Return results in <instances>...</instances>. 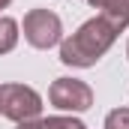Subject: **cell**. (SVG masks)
<instances>
[{
	"mask_svg": "<svg viewBox=\"0 0 129 129\" xmlns=\"http://www.w3.org/2000/svg\"><path fill=\"white\" fill-rule=\"evenodd\" d=\"M114 39H117V30H114L102 15H96V18L84 21V24L60 45V60H63L66 66L87 69V66H93L99 57L114 45Z\"/></svg>",
	"mask_w": 129,
	"mask_h": 129,
	"instance_id": "1",
	"label": "cell"
},
{
	"mask_svg": "<svg viewBox=\"0 0 129 129\" xmlns=\"http://www.w3.org/2000/svg\"><path fill=\"white\" fill-rule=\"evenodd\" d=\"M42 111V99L33 87L24 84H0V114H6L15 123L36 120Z\"/></svg>",
	"mask_w": 129,
	"mask_h": 129,
	"instance_id": "2",
	"label": "cell"
},
{
	"mask_svg": "<svg viewBox=\"0 0 129 129\" xmlns=\"http://www.w3.org/2000/svg\"><path fill=\"white\" fill-rule=\"evenodd\" d=\"M63 36V24L51 9H30L24 15V39L33 48H54Z\"/></svg>",
	"mask_w": 129,
	"mask_h": 129,
	"instance_id": "3",
	"label": "cell"
},
{
	"mask_svg": "<svg viewBox=\"0 0 129 129\" xmlns=\"http://www.w3.org/2000/svg\"><path fill=\"white\" fill-rule=\"evenodd\" d=\"M48 99L60 111H87L93 105V90L78 78H57L48 90Z\"/></svg>",
	"mask_w": 129,
	"mask_h": 129,
	"instance_id": "4",
	"label": "cell"
},
{
	"mask_svg": "<svg viewBox=\"0 0 129 129\" xmlns=\"http://www.w3.org/2000/svg\"><path fill=\"white\" fill-rule=\"evenodd\" d=\"M18 42V24L12 18H0V54H9Z\"/></svg>",
	"mask_w": 129,
	"mask_h": 129,
	"instance_id": "5",
	"label": "cell"
},
{
	"mask_svg": "<svg viewBox=\"0 0 129 129\" xmlns=\"http://www.w3.org/2000/svg\"><path fill=\"white\" fill-rule=\"evenodd\" d=\"M39 129H87V126L75 117H48V120H39Z\"/></svg>",
	"mask_w": 129,
	"mask_h": 129,
	"instance_id": "6",
	"label": "cell"
},
{
	"mask_svg": "<svg viewBox=\"0 0 129 129\" xmlns=\"http://www.w3.org/2000/svg\"><path fill=\"white\" fill-rule=\"evenodd\" d=\"M105 129H129V108H114L105 117Z\"/></svg>",
	"mask_w": 129,
	"mask_h": 129,
	"instance_id": "7",
	"label": "cell"
},
{
	"mask_svg": "<svg viewBox=\"0 0 129 129\" xmlns=\"http://www.w3.org/2000/svg\"><path fill=\"white\" fill-rule=\"evenodd\" d=\"M87 3H90V6H96V9H102V12H105V9H111V6H114L117 0H87Z\"/></svg>",
	"mask_w": 129,
	"mask_h": 129,
	"instance_id": "8",
	"label": "cell"
},
{
	"mask_svg": "<svg viewBox=\"0 0 129 129\" xmlns=\"http://www.w3.org/2000/svg\"><path fill=\"white\" fill-rule=\"evenodd\" d=\"M9 3H12V0H0V9H6V6H9Z\"/></svg>",
	"mask_w": 129,
	"mask_h": 129,
	"instance_id": "9",
	"label": "cell"
},
{
	"mask_svg": "<svg viewBox=\"0 0 129 129\" xmlns=\"http://www.w3.org/2000/svg\"><path fill=\"white\" fill-rule=\"evenodd\" d=\"M126 54H129V48H126Z\"/></svg>",
	"mask_w": 129,
	"mask_h": 129,
	"instance_id": "10",
	"label": "cell"
}]
</instances>
